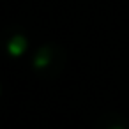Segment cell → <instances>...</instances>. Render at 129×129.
<instances>
[{"mask_svg":"<svg viewBox=\"0 0 129 129\" xmlns=\"http://www.w3.org/2000/svg\"><path fill=\"white\" fill-rule=\"evenodd\" d=\"M64 66H66V51L62 46H58L55 43L43 44L32 58L34 71L44 80L58 76L62 73Z\"/></svg>","mask_w":129,"mask_h":129,"instance_id":"6da1fadb","label":"cell"},{"mask_svg":"<svg viewBox=\"0 0 129 129\" xmlns=\"http://www.w3.org/2000/svg\"><path fill=\"white\" fill-rule=\"evenodd\" d=\"M6 50L9 55L13 57H20L23 55V51L27 50V37L23 34H13L7 41H6Z\"/></svg>","mask_w":129,"mask_h":129,"instance_id":"7a4b0ae2","label":"cell"},{"mask_svg":"<svg viewBox=\"0 0 129 129\" xmlns=\"http://www.w3.org/2000/svg\"><path fill=\"white\" fill-rule=\"evenodd\" d=\"M108 129H124V127H122V125H115V124H113V125H110Z\"/></svg>","mask_w":129,"mask_h":129,"instance_id":"3957f363","label":"cell"}]
</instances>
